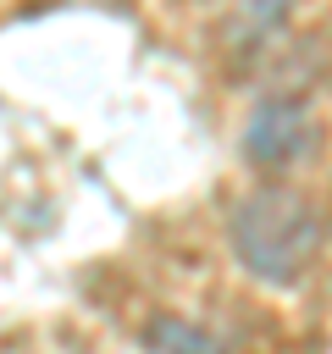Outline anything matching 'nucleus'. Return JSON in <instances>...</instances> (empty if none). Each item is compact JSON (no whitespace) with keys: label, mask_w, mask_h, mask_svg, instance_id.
Segmentation results:
<instances>
[{"label":"nucleus","mask_w":332,"mask_h":354,"mask_svg":"<svg viewBox=\"0 0 332 354\" xmlns=\"http://www.w3.org/2000/svg\"><path fill=\"white\" fill-rule=\"evenodd\" d=\"M227 243L238 266L266 282V288H293L304 282L315 249H321V216L304 194L293 188H249L232 216H227Z\"/></svg>","instance_id":"obj_1"},{"label":"nucleus","mask_w":332,"mask_h":354,"mask_svg":"<svg viewBox=\"0 0 332 354\" xmlns=\"http://www.w3.org/2000/svg\"><path fill=\"white\" fill-rule=\"evenodd\" d=\"M310 144H315V122H310V100H304L299 88L266 94V100L249 111L243 160H249L255 171H288Z\"/></svg>","instance_id":"obj_2"},{"label":"nucleus","mask_w":332,"mask_h":354,"mask_svg":"<svg viewBox=\"0 0 332 354\" xmlns=\"http://www.w3.org/2000/svg\"><path fill=\"white\" fill-rule=\"evenodd\" d=\"M138 343H144V354H227V343L210 326H199L188 315H172V310L149 315L138 326Z\"/></svg>","instance_id":"obj_3"},{"label":"nucleus","mask_w":332,"mask_h":354,"mask_svg":"<svg viewBox=\"0 0 332 354\" xmlns=\"http://www.w3.org/2000/svg\"><path fill=\"white\" fill-rule=\"evenodd\" d=\"M288 17H293V0H243L238 39H243V44H266V39H271Z\"/></svg>","instance_id":"obj_4"}]
</instances>
